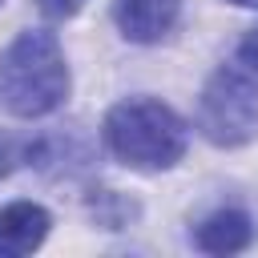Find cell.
<instances>
[{
	"instance_id": "6",
	"label": "cell",
	"mask_w": 258,
	"mask_h": 258,
	"mask_svg": "<svg viewBox=\"0 0 258 258\" xmlns=\"http://www.w3.org/2000/svg\"><path fill=\"white\" fill-rule=\"evenodd\" d=\"M194 242L206 254H238L254 242V222L242 210H218L194 230Z\"/></svg>"
},
{
	"instance_id": "5",
	"label": "cell",
	"mask_w": 258,
	"mask_h": 258,
	"mask_svg": "<svg viewBox=\"0 0 258 258\" xmlns=\"http://www.w3.org/2000/svg\"><path fill=\"white\" fill-rule=\"evenodd\" d=\"M48 210L36 202H12L0 210V258H20L32 254L48 238Z\"/></svg>"
},
{
	"instance_id": "8",
	"label": "cell",
	"mask_w": 258,
	"mask_h": 258,
	"mask_svg": "<svg viewBox=\"0 0 258 258\" xmlns=\"http://www.w3.org/2000/svg\"><path fill=\"white\" fill-rule=\"evenodd\" d=\"M20 161H28V145H20L8 133H0V177H8Z\"/></svg>"
},
{
	"instance_id": "10",
	"label": "cell",
	"mask_w": 258,
	"mask_h": 258,
	"mask_svg": "<svg viewBox=\"0 0 258 258\" xmlns=\"http://www.w3.org/2000/svg\"><path fill=\"white\" fill-rule=\"evenodd\" d=\"M238 60H242L250 73H258V28H250V32L242 36V44H238Z\"/></svg>"
},
{
	"instance_id": "1",
	"label": "cell",
	"mask_w": 258,
	"mask_h": 258,
	"mask_svg": "<svg viewBox=\"0 0 258 258\" xmlns=\"http://www.w3.org/2000/svg\"><path fill=\"white\" fill-rule=\"evenodd\" d=\"M101 137L121 165L141 169V173H161L181 161L189 129L169 105L153 97H129L105 113Z\"/></svg>"
},
{
	"instance_id": "9",
	"label": "cell",
	"mask_w": 258,
	"mask_h": 258,
	"mask_svg": "<svg viewBox=\"0 0 258 258\" xmlns=\"http://www.w3.org/2000/svg\"><path fill=\"white\" fill-rule=\"evenodd\" d=\"M81 4H85V0H36V8H40L48 20H69V16L81 12Z\"/></svg>"
},
{
	"instance_id": "2",
	"label": "cell",
	"mask_w": 258,
	"mask_h": 258,
	"mask_svg": "<svg viewBox=\"0 0 258 258\" xmlns=\"http://www.w3.org/2000/svg\"><path fill=\"white\" fill-rule=\"evenodd\" d=\"M69 97V64L52 32L28 28L0 52V109L12 117H44Z\"/></svg>"
},
{
	"instance_id": "11",
	"label": "cell",
	"mask_w": 258,
	"mask_h": 258,
	"mask_svg": "<svg viewBox=\"0 0 258 258\" xmlns=\"http://www.w3.org/2000/svg\"><path fill=\"white\" fill-rule=\"evenodd\" d=\"M226 4H238V8H258V0H226Z\"/></svg>"
},
{
	"instance_id": "3",
	"label": "cell",
	"mask_w": 258,
	"mask_h": 258,
	"mask_svg": "<svg viewBox=\"0 0 258 258\" xmlns=\"http://www.w3.org/2000/svg\"><path fill=\"white\" fill-rule=\"evenodd\" d=\"M198 133L218 149H238L258 133V89L238 69H218L198 97Z\"/></svg>"
},
{
	"instance_id": "7",
	"label": "cell",
	"mask_w": 258,
	"mask_h": 258,
	"mask_svg": "<svg viewBox=\"0 0 258 258\" xmlns=\"http://www.w3.org/2000/svg\"><path fill=\"white\" fill-rule=\"evenodd\" d=\"M89 214L97 218V226L121 230V226H129V222L137 218V206H133L125 194H117V189H93V194H89Z\"/></svg>"
},
{
	"instance_id": "4",
	"label": "cell",
	"mask_w": 258,
	"mask_h": 258,
	"mask_svg": "<svg viewBox=\"0 0 258 258\" xmlns=\"http://www.w3.org/2000/svg\"><path fill=\"white\" fill-rule=\"evenodd\" d=\"M181 16V0H117L113 4V20L121 28L125 40L133 44H157L173 32Z\"/></svg>"
}]
</instances>
